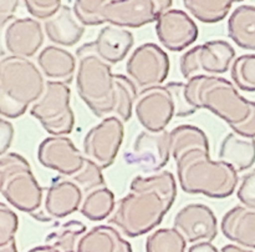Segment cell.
<instances>
[{
    "label": "cell",
    "mask_w": 255,
    "mask_h": 252,
    "mask_svg": "<svg viewBox=\"0 0 255 252\" xmlns=\"http://www.w3.org/2000/svg\"><path fill=\"white\" fill-rule=\"evenodd\" d=\"M129 189L128 195L116 202L109 222L126 236L138 237L161 224L174 204L177 184L172 172L159 171L134 177Z\"/></svg>",
    "instance_id": "obj_1"
},
{
    "label": "cell",
    "mask_w": 255,
    "mask_h": 252,
    "mask_svg": "<svg viewBox=\"0 0 255 252\" xmlns=\"http://www.w3.org/2000/svg\"><path fill=\"white\" fill-rule=\"evenodd\" d=\"M174 161L179 185L187 194L226 199L236 191L238 172L226 162L212 160L209 150L191 149Z\"/></svg>",
    "instance_id": "obj_2"
},
{
    "label": "cell",
    "mask_w": 255,
    "mask_h": 252,
    "mask_svg": "<svg viewBox=\"0 0 255 252\" xmlns=\"http://www.w3.org/2000/svg\"><path fill=\"white\" fill-rule=\"evenodd\" d=\"M42 72L29 59L5 56L0 61V112L16 119L26 112L44 94Z\"/></svg>",
    "instance_id": "obj_3"
},
{
    "label": "cell",
    "mask_w": 255,
    "mask_h": 252,
    "mask_svg": "<svg viewBox=\"0 0 255 252\" xmlns=\"http://www.w3.org/2000/svg\"><path fill=\"white\" fill-rule=\"evenodd\" d=\"M76 90L80 97L97 117L116 114L119 101L117 74L84 44L76 50Z\"/></svg>",
    "instance_id": "obj_4"
},
{
    "label": "cell",
    "mask_w": 255,
    "mask_h": 252,
    "mask_svg": "<svg viewBox=\"0 0 255 252\" xmlns=\"http://www.w3.org/2000/svg\"><path fill=\"white\" fill-rule=\"evenodd\" d=\"M188 101L198 109H207L232 127L248 120L253 101L242 96L229 80L221 76H194L186 82Z\"/></svg>",
    "instance_id": "obj_5"
},
{
    "label": "cell",
    "mask_w": 255,
    "mask_h": 252,
    "mask_svg": "<svg viewBox=\"0 0 255 252\" xmlns=\"http://www.w3.org/2000/svg\"><path fill=\"white\" fill-rule=\"evenodd\" d=\"M197 111L186 95V82L172 81L161 86L138 91L134 114L148 131H163L171 120L191 116Z\"/></svg>",
    "instance_id": "obj_6"
},
{
    "label": "cell",
    "mask_w": 255,
    "mask_h": 252,
    "mask_svg": "<svg viewBox=\"0 0 255 252\" xmlns=\"http://www.w3.org/2000/svg\"><path fill=\"white\" fill-rule=\"evenodd\" d=\"M0 190L12 207L34 217L44 205L42 187L27 160L16 152H6L0 157Z\"/></svg>",
    "instance_id": "obj_7"
},
{
    "label": "cell",
    "mask_w": 255,
    "mask_h": 252,
    "mask_svg": "<svg viewBox=\"0 0 255 252\" xmlns=\"http://www.w3.org/2000/svg\"><path fill=\"white\" fill-rule=\"evenodd\" d=\"M71 90L64 82L46 81L44 94L31 106L30 114L54 136H64L74 129L75 116L71 106Z\"/></svg>",
    "instance_id": "obj_8"
},
{
    "label": "cell",
    "mask_w": 255,
    "mask_h": 252,
    "mask_svg": "<svg viewBox=\"0 0 255 252\" xmlns=\"http://www.w3.org/2000/svg\"><path fill=\"white\" fill-rule=\"evenodd\" d=\"M236 59V50L228 41L212 40L183 54L179 60V69L184 79L188 81L194 76H218L232 67Z\"/></svg>",
    "instance_id": "obj_9"
},
{
    "label": "cell",
    "mask_w": 255,
    "mask_h": 252,
    "mask_svg": "<svg viewBox=\"0 0 255 252\" xmlns=\"http://www.w3.org/2000/svg\"><path fill=\"white\" fill-rule=\"evenodd\" d=\"M171 61L162 47L153 42L139 45L127 60L126 72L138 91L161 86L167 79Z\"/></svg>",
    "instance_id": "obj_10"
},
{
    "label": "cell",
    "mask_w": 255,
    "mask_h": 252,
    "mask_svg": "<svg viewBox=\"0 0 255 252\" xmlns=\"http://www.w3.org/2000/svg\"><path fill=\"white\" fill-rule=\"evenodd\" d=\"M171 5V0H106L104 17L112 26L141 27L157 21Z\"/></svg>",
    "instance_id": "obj_11"
},
{
    "label": "cell",
    "mask_w": 255,
    "mask_h": 252,
    "mask_svg": "<svg viewBox=\"0 0 255 252\" xmlns=\"http://www.w3.org/2000/svg\"><path fill=\"white\" fill-rule=\"evenodd\" d=\"M124 136V122L116 116L106 117L85 136V157L99 165L102 170L107 169L116 160Z\"/></svg>",
    "instance_id": "obj_12"
},
{
    "label": "cell",
    "mask_w": 255,
    "mask_h": 252,
    "mask_svg": "<svg viewBox=\"0 0 255 252\" xmlns=\"http://www.w3.org/2000/svg\"><path fill=\"white\" fill-rule=\"evenodd\" d=\"M171 135L169 131H148L143 130L137 135L133 146L126 152L125 159L129 165L139 167L146 172L159 171L169 161Z\"/></svg>",
    "instance_id": "obj_13"
},
{
    "label": "cell",
    "mask_w": 255,
    "mask_h": 252,
    "mask_svg": "<svg viewBox=\"0 0 255 252\" xmlns=\"http://www.w3.org/2000/svg\"><path fill=\"white\" fill-rule=\"evenodd\" d=\"M173 229L183 236L187 244H212L218 235V221L207 205L189 204L176 214Z\"/></svg>",
    "instance_id": "obj_14"
},
{
    "label": "cell",
    "mask_w": 255,
    "mask_h": 252,
    "mask_svg": "<svg viewBox=\"0 0 255 252\" xmlns=\"http://www.w3.org/2000/svg\"><path fill=\"white\" fill-rule=\"evenodd\" d=\"M85 155L67 136H50L37 147V160L46 169H51L62 176L72 177L82 169Z\"/></svg>",
    "instance_id": "obj_15"
},
{
    "label": "cell",
    "mask_w": 255,
    "mask_h": 252,
    "mask_svg": "<svg viewBox=\"0 0 255 252\" xmlns=\"http://www.w3.org/2000/svg\"><path fill=\"white\" fill-rule=\"evenodd\" d=\"M84 192L71 180L56 177L46 189L45 201L36 215L40 221L60 220L81 209Z\"/></svg>",
    "instance_id": "obj_16"
},
{
    "label": "cell",
    "mask_w": 255,
    "mask_h": 252,
    "mask_svg": "<svg viewBox=\"0 0 255 252\" xmlns=\"http://www.w3.org/2000/svg\"><path fill=\"white\" fill-rule=\"evenodd\" d=\"M159 42L169 51H182L198 39L199 30L186 11L169 9L156 21Z\"/></svg>",
    "instance_id": "obj_17"
},
{
    "label": "cell",
    "mask_w": 255,
    "mask_h": 252,
    "mask_svg": "<svg viewBox=\"0 0 255 252\" xmlns=\"http://www.w3.org/2000/svg\"><path fill=\"white\" fill-rule=\"evenodd\" d=\"M4 42L12 56L25 59L34 56L44 42L41 24L31 17L14 19L5 27Z\"/></svg>",
    "instance_id": "obj_18"
},
{
    "label": "cell",
    "mask_w": 255,
    "mask_h": 252,
    "mask_svg": "<svg viewBox=\"0 0 255 252\" xmlns=\"http://www.w3.org/2000/svg\"><path fill=\"white\" fill-rule=\"evenodd\" d=\"M133 42V34L129 30L109 25L102 27L96 39L87 45L105 62L115 65L128 55Z\"/></svg>",
    "instance_id": "obj_19"
},
{
    "label": "cell",
    "mask_w": 255,
    "mask_h": 252,
    "mask_svg": "<svg viewBox=\"0 0 255 252\" xmlns=\"http://www.w3.org/2000/svg\"><path fill=\"white\" fill-rule=\"evenodd\" d=\"M222 234L229 241L255 250V209L239 205L229 210L221 222Z\"/></svg>",
    "instance_id": "obj_20"
},
{
    "label": "cell",
    "mask_w": 255,
    "mask_h": 252,
    "mask_svg": "<svg viewBox=\"0 0 255 252\" xmlns=\"http://www.w3.org/2000/svg\"><path fill=\"white\" fill-rule=\"evenodd\" d=\"M37 65L50 81L69 85L77 70V59L66 49L50 45L37 55Z\"/></svg>",
    "instance_id": "obj_21"
},
{
    "label": "cell",
    "mask_w": 255,
    "mask_h": 252,
    "mask_svg": "<svg viewBox=\"0 0 255 252\" xmlns=\"http://www.w3.org/2000/svg\"><path fill=\"white\" fill-rule=\"evenodd\" d=\"M44 30L54 44L72 46L80 41L85 32V26L75 16L74 10L67 5H62L55 16L44 22Z\"/></svg>",
    "instance_id": "obj_22"
},
{
    "label": "cell",
    "mask_w": 255,
    "mask_h": 252,
    "mask_svg": "<svg viewBox=\"0 0 255 252\" xmlns=\"http://www.w3.org/2000/svg\"><path fill=\"white\" fill-rule=\"evenodd\" d=\"M218 160L231 165L238 174L249 170L255 162V139L231 132L222 141Z\"/></svg>",
    "instance_id": "obj_23"
},
{
    "label": "cell",
    "mask_w": 255,
    "mask_h": 252,
    "mask_svg": "<svg viewBox=\"0 0 255 252\" xmlns=\"http://www.w3.org/2000/svg\"><path fill=\"white\" fill-rule=\"evenodd\" d=\"M77 252H133L119 230L107 225L95 226L84 235Z\"/></svg>",
    "instance_id": "obj_24"
},
{
    "label": "cell",
    "mask_w": 255,
    "mask_h": 252,
    "mask_svg": "<svg viewBox=\"0 0 255 252\" xmlns=\"http://www.w3.org/2000/svg\"><path fill=\"white\" fill-rule=\"evenodd\" d=\"M228 35L239 47L255 50V6L239 5L228 20Z\"/></svg>",
    "instance_id": "obj_25"
},
{
    "label": "cell",
    "mask_w": 255,
    "mask_h": 252,
    "mask_svg": "<svg viewBox=\"0 0 255 252\" xmlns=\"http://www.w3.org/2000/svg\"><path fill=\"white\" fill-rule=\"evenodd\" d=\"M86 234V225L77 220H70L55 227L45 239V245L59 252H77L79 244Z\"/></svg>",
    "instance_id": "obj_26"
},
{
    "label": "cell",
    "mask_w": 255,
    "mask_h": 252,
    "mask_svg": "<svg viewBox=\"0 0 255 252\" xmlns=\"http://www.w3.org/2000/svg\"><path fill=\"white\" fill-rule=\"evenodd\" d=\"M171 135V154L174 160L178 159L182 154L191 149L209 150V140L204 131L193 125H179L174 127Z\"/></svg>",
    "instance_id": "obj_27"
},
{
    "label": "cell",
    "mask_w": 255,
    "mask_h": 252,
    "mask_svg": "<svg viewBox=\"0 0 255 252\" xmlns=\"http://www.w3.org/2000/svg\"><path fill=\"white\" fill-rule=\"evenodd\" d=\"M115 207L116 202H115L114 192L107 187H102L84 195V201L80 211L82 216L90 221H102L112 215Z\"/></svg>",
    "instance_id": "obj_28"
},
{
    "label": "cell",
    "mask_w": 255,
    "mask_h": 252,
    "mask_svg": "<svg viewBox=\"0 0 255 252\" xmlns=\"http://www.w3.org/2000/svg\"><path fill=\"white\" fill-rule=\"evenodd\" d=\"M184 7L199 21L213 24L222 21L229 10L233 1L229 0H184Z\"/></svg>",
    "instance_id": "obj_29"
},
{
    "label": "cell",
    "mask_w": 255,
    "mask_h": 252,
    "mask_svg": "<svg viewBox=\"0 0 255 252\" xmlns=\"http://www.w3.org/2000/svg\"><path fill=\"white\" fill-rule=\"evenodd\" d=\"M187 241L176 229H158L146 239V252H186Z\"/></svg>",
    "instance_id": "obj_30"
},
{
    "label": "cell",
    "mask_w": 255,
    "mask_h": 252,
    "mask_svg": "<svg viewBox=\"0 0 255 252\" xmlns=\"http://www.w3.org/2000/svg\"><path fill=\"white\" fill-rule=\"evenodd\" d=\"M231 75L237 86L243 91H255V54L237 57L231 67Z\"/></svg>",
    "instance_id": "obj_31"
},
{
    "label": "cell",
    "mask_w": 255,
    "mask_h": 252,
    "mask_svg": "<svg viewBox=\"0 0 255 252\" xmlns=\"http://www.w3.org/2000/svg\"><path fill=\"white\" fill-rule=\"evenodd\" d=\"M70 180L74 181L82 190L84 195L95 191V190L106 187V182H105L104 175H102V169L87 157L85 159L82 169L76 175L70 177Z\"/></svg>",
    "instance_id": "obj_32"
},
{
    "label": "cell",
    "mask_w": 255,
    "mask_h": 252,
    "mask_svg": "<svg viewBox=\"0 0 255 252\" xmlns=\"http://www.w3.org/2000/svg\"><path fill=\"white\" fill-rule=\"evenodd\" d=\"M106 0H76L74 14L84 26H96L105 24L104 6Z\"/></svg>",
    "instance_id": "obj_33"
},
{
    "label": "cell",
    "mask_w": 255,
    "mask_h": 252,
    "mask_svg": "<svg viewBox=\"0 0 255 252\" xmlns=\"http://www.w3.org/2000/svg\"><path fill=\"white\" fill-rule=\"evenodd\" d=\"M17 229V215L7 205L0 204V246L14 240Z\"/></svg>",
    "instance_id": "obj_34"
},
{
    "label": "cell",
    "mask_w": 255,
    "mask_h": 252,
    "mask_svg": "<svg viewBox=\"0 0 255 252\" xmlns=\"http://www.w3.org/2000/svg\"><path fill=\"white\" fill-rule=\"evenodd\" d=\"M25 6L35 19L47 21L59 12L62 7V2L60 0H26Z\"/></svg>",
    "instance_id": "obj_35"
},
{
    "label": "cell",
    "mask_w": 255,
    "mask_h": 252,
    "mask_svg": "<svg viewBox=\"0 0 255 252\" xmlns=\"http://www.w3.org/2000/svg\"><path fill=\"white\" fill-rule=\"evenodd\" d=\"M237 196L243 206L255 209V169L242 177Z\"/></svg>",
    "instance_id": "obj_36"
},
{
    "label": "cell",
    "mask_w": 255,
    "mask_h": 252,
    "mask_svg": "<svg viewBox=\"0 0 255 252\" xmlns=\"http://www.w3.org/2000/svg\"><path fill=\"white\" fill-rule=\"evenodd\" d=\"M12 137H14V127L7 120L1 119L0 121V154H6L7 149L11 146Z\"/></svg>",
    "instance_id": "obj_37"
},
{
    "label": "cell",
    "mask_w": 255,
    "mask_h": 252,
    "mask_svg": "<svg viewBox=\"0 0 255 252\" xmlns=\"http://www.w3.org/2000/svg\"><path fill=\"white\" fill-rule=\"evenodd\" d=\"M232 130L241 136L255 139V101H253V105H252V112L248 120L239 126L232 127Z\"/></svg>",
    "instance_id": "obj_38"
},
{
    "label": "cell",
    "mask_w": 255,
    "mask_h": 252,
    "mask_svg": "<svg viewBox=\"0 0 255 252\" xmlns=\"http://www.w3.org/2000/svg\"><path fill=\"white\" fill-rule=\"evenodd\" d=\"M20 2L17 0H0V25L2 27L14 16Z\"/></svg>",
    "instance_id": "obj_39"
},
{
    "label": "cell",
    "mask_w": 255,
    "mask_h": 252,
    "mask_svg": "<svg viewBox=\"0 0 255 252\" xmlns=\"http://www.w3.org/2000/svg\"><path fill=\"white\" fill-rule=\"evenodd\" d=\"M188 252H219V250L209 242H203V244L192 245Z\"/></svg>",
    "instance_id": "obj_40"
},
{
    "label": "cell",
    "mask_w": 255,
    "mask_h": 252,
    "mask_svg": "<svg viewBox=\"0 0 255 252\" xmlns=\"http://www.w3.org/2000/svg\"><path fill=\"white\" fill-rule=\"evenodd\" d=\"M221 252H253V250L244 249V247L238 246V245H226Z\"/></svg>",
    "instance_id": "obj_41"
},
{
    "label": "cell",
    "mask_w": 255,
    "mask_h": 252,
    "mask_svg": "<svg viewBox=\"0 0 255 252\" xmlns=\"http://www.w3.org/2000/svg\"><path fill=\"white\" fill-rule=\"evenodd\" d=\"M0 252H17L16 241H15V239L11 240L10 242H7V244L1 245V246H0Z\"/></svg>",
    "instance_id": "obj_42"
},
{
    "label": "cell",
    "mask_w": 255,
    "mask_h": 252,
    "mask_svg": "<svg viewBox=\"0 0 255 252\" xmlns=\"http://www.w3.org/2000/svg\"><path fill=\"white\" fill-rule=\"evenodd\" d=\"M27 252H59V251H57V250H55V249H52V247L46 246V245H42V246L34 247V249L29 250Z\"/></svg>",
    "instance_id": "obj_43"
}]
</instances>
